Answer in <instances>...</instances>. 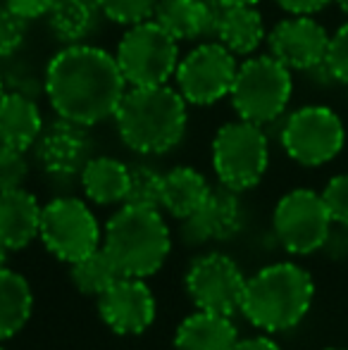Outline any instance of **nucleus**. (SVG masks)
Segmentation results:
<instances>
[{
    "mask_svg": "<svg viewBox=\"0 0 348 350\" xmlns=\"http://www.w3.org/2000/svg\"><path fill=\"white\" fill-rule=\"evenodd\" d=\"M126 88L117 57L91 43L57 51L43 77V91L55 115L81 126L112 120Z\"/></svg>",
    "mask_w": 348,
    "mask_h": 350,
    "instance_id": "nucleus-1",
    "label": "nucleus"
},
{
    "mask_svg": "<svg viewBox=\"0 0 348 350\" xmlns=\"http://www.w3.org/2000/svg\"><path fill=\"white\" fill-rule=\"evenodd\" d=\"M189 103L170 83L129 86L115 112L122 143L141 155H163L181 143L189 124Z\"/></svg>",
    "mask_w": 348,
    "mask_h": 350,
    "instance_id": "nucleus-2",
    "label": "nucleus"
},
{
    "mask_svg": "<svg viewBox=\"0 0 348 350\" xmlns=\"http://www.w3.org/2000/svg\"><path fill=\"white\" fill-rule=\"evenodd\" d=\"M315 298L310 272L296 262H274L246 279L241 308L243 317L265 334L298 327Z\"/></svg>",
    "mask_w": 348,
    "mask_h": 350,
    "instance_id": "nucleus-3",
    "label": "nucleus"
},
{
    "mask_svg": "<svg viewBox=\"0 0 348 350\" xmlns=\"http://www.w3.org/2000/svg\"><path fill=\"white\" fill-rule=\"evenodd\" d=\"M103 248L107 250L124 277H153L172 250L168 221L158 208L122 205L107 219L103 231Z\"/></svg>",
    "mask_w": 348,
    "mask_h": 350,
    "instance_id": "nucleus-4",
    "label": "nucleus"
},
{
    "mask_svg": "<svg viewBox=\"0 0 348 350\" xmlns=\"http://www.w3.org/2000/svg\"><path fill=\"white\" fill-rule=\"evenodd\" d=\"M293 96V77L286 65L267 55H251L239 65L232 86V105L239 120L272 124L286 112Z\"/></svg>",
    "mask_w": 348,
    "mask_h": 350,
    "instance_id": "nucleus-5",
    "label": "nucleus"
},
{
    "mask_svg": "<svg viewBox=\"0 0 348 350\" xmlns=\"http://www.w3.org/2000/svg\"><path fill=\"white\" fill-rule=\"evenodd\" d=\"M269 165V141L260 124L246 120L227 122L213 139V170L219 184L248 191L260 184Z\"/></svg>",
    "mask_w": 348,
    "mask_h": 350,
    "instance_id": "nucleus-6",
    "label": "nucleus"
},
{
    "mask_svg": "<svg viewBox=\"0 0 348 350\" xmlns=\"http://www.w3.org/2000/svg\"><path fill=\"white\" fill-rule=\"evenodd\" d=\"M115 57L129 86L170 83L181 60L179 41L155 19L126 27Z\"/></svg>",
    "mask_w": 348,
    "mask_h": 350,
    "instance_id": "nucleus-7",
    "label": "nucleus"
},
{
    "mask_svg": "<svg viewBox=\"0 0 348 350\" xmlns=\"http://www.w3.org/2000/svg\"><path fill=\"white\" fill-rule=\"evenodd\" d=\"M279 141L293 162L322 167L344 150L346 126L332 107L303 105L284 120Z\"/></svg>",
    "mask_w": 348,
    "mask_h": 350,
    "instance_id": "nucleus-8",
    "label": "nucleus"
},
{
    "mask_svg": "<svg viewBox=\"0 0 348 350\" xmlns=\"http://www.w3.org/2000/svg\"><path fill=\"white\" fill-rule=\"evenodd\" d=\"M38 239L57 260L72 265L103 245V231L88 203L79 198H55L43 205Z\"/></svg>",
    "mask_w": 348,
    "mask_h": 350,
    "instance_id": "nucleus-9",
    "label": "nucleus"
},
{
    "mask_svg": "<svg viewBox=\"0 0 348 350\" xmlns=\"http://www.w3.org/2000/svg\"><path fill=\"white\" fill-rule=\"evenodd\" d=\"M239 72L237 55L219 41L198 43L176 67V91L189 105L208 107L229 98Z\"/></svg>",
    "mask_w": 348,
    "mask_h": 350,
    "instance_id": "nucleus-10",
    "label": "nucleus"
},
{
    "mask_svg": "<svg viewBox=\"0 0 348 350\" xmlns=\"http://www.w3.org/2000/svg\"><path fill=\"white\" fill-rule=\"evenodd\" d=\"M272 226L284 250L291 255H310L322 250L334 221L327 212L322 193L310 189H293L279 198L272 215Z\"/></svg>",
    "mask_w": 348,
    "mask_h": 350,
    "instance_id": "nucleus-11",
    "label": "nucleus"
},
{
    "mask_svg": "<svg viewBox=\"0 0 348 350\" xmlns=\"http://www.w3.org/2000/svg\"><path fill=\"white\" fill-rule=\"evenodd\" d=\"M184 284L196 310L232 317L241 308L246 277L229 255L208 253L191 262Z\"/></svg>",
    "mask_w": 348,
    "mask_h": 350,
    "instance_id": "nucleus-12",
    "label": "nucleus"
},
{
    "mask_svg": "<svg viewBox=\"0 0 348 350\" xmlns=\"http://www.w3.org/2000/svg\"><path fill=\"white\" fill-rule=\"evenodd\" d=\"M330 31L312 14H291L267 33L269 55L291 72H308L322 65L330 48Z\"/></svg>",
    "mask_w": 348,
    "mask_h": 350,
    "instance_id": "nucleus-13",
    "label": "nucleus"
},
{
    "mask_svg": "<svg viewBox=\"0 0 348 350\" xmlns=\"http://www.w3.org/2000/svg\"><path fill=\"white\" fill-rule=\"evenodd\" d=\"M34 155L41 170L53 179H70L81 174L84 165L91 160L88 126L57 117L43 126L41 136L34 143Z\"/></svg>",
    "mask_w": 348,
    "mask_h": 350,
    "instance_id": "nucleus-14",
    "label": "nucleus"
},
{
    "mask_svg": "<svg viewBox=\"0 0 348 350\" xmlns=\"http://www.w3.org/2000/svg\"><path fill=\"white\" fill-rule=\"evenodd\" d=\"M155 295L150 286L139 277L117 279L98 298V312L103 322L120 336L144 334L155 322Z\"/></svg>",
    "mask_w": 348,
    "mask_h": 350,
    "instance_id": "nucleus-15",
    "label": "nucleus"
},
{
    "mask_svg": "<svg viewBox=\"0 0 348 350\" xmlns=\"http://www.w3.org/2000/svg\"><path fill=\"white\" fill-rule=\"evenodd\" d=\"M243 205L239 191L227 186L213 189L198 212L181 219V241L186 245H203L208 241H227L241 231Z\"/></svg>",
    "mask_w": 348,
    "mask_h": 350,
    "instance_id": "nucleus-16",
    "label": "nucleus"
},
{
    "mask_svg": "<svg viewBox=\"0 0 348 350\" xmlns=\"http://www.w3.org/2000/svg\"><path fill=\"white\" fill-rule=\"evenodd\" d=\"M217 12L213 0H158L153 19L176 41H198L215 33Z\"/></svg>",
    "mask_w": 348,
    "mask_h": 350,
    "instance_id": "nucleus-17",
    "label": "nucleus"
},
{
    "mask_svg": "<svg viewBox=\"0 0 348 350\" xmlns=\"http://www.w3.org/2000/svg\"><path fill=\"white\" fill-rule=\"evenodd\" d=\"M43 208L27 189L0 191V241L10 250H22L41 231Z\"/></svg>",
    "mask_w": 348,
    "mask_h": 350,
    "instance_id": "nucleus-18",
    "label": "nucleus"
},
{
    "mask_svg": "<svg viewBox=\"0 0 348 350\" xmlns=\"http://www.w3.org/2000/svg\"><path fill=\"white\" fill-rule=\"evenodd\" d=\"M213 36L237 57H251L263 46L267 33L256 5H232L219 8Z\"/></svg>",
    "mask_w": 348,
    "mask_h": 350,
    "instance_id": "nucleus-19",
    "label": "nucleus"
},
{
    "mask_svg": "<svg viewBox=\"0 0 348 350\" xmlns=\"http://www.w3.org/2000/svg\"><path fill=\"white\" fill-rule=\"evenodd\" d=\"M38 103L24 91H5L0 98V143L29 150L43 131Z\"/></svg>",
    "mask_w": 348,
    "mask_h": 350,
    "instance_id": "nucleus-20",
    "label": "nucleus"
},
{
    "mask_svg": "<svg viewBox=\"0 0 348 350\" xmlns=\"http://www.w3.org/2000/svg\"><path fill=\"white\" fill-rule=\"evenodd\" d=\"M239 343L237 324L229 314L196 310L176 327V350H234Z\"/></svg>",
    "mask_w": 348,
    "mask_h": 350,
    "instance_id": "nucleus-21",
    "label": "nucleus"
},
{
    "mask_svg": "<svg viewBox=\"0 0 348 350\" xmlns=\"http://www.w3.org/2000/svg\"><path fill=\"white\" fill-rule=\"evenodd\" d=\"M81 189L96 205H124L129 193L131 167L117 157H91L81 170Z\"/></svg>",
    "mask_w": 348,
    "mask_h": 350,
    "instance_id": "nucleus-22",
    "label": "nucleus"
},
{
    "mask_svg": "<svg viewBox=\"0 0 348 350\" xmlns=\"http://www.w3.org/2000/svg\"><path fill=\"white\" fill-rule=\"evenodd\" d=\"M210 184L198 170L193 167H174L163 174V198L160 210L176 219H186L193 212L200 210V205L208 200Z\"/></svg>",
    "mask_w": 348,
    "mask_h": 350,
    "instance_id": "nucleus-23",
    "label": "nucleus"
},
{
    "mask_svg": "<svg viewBox=\"0 0 348 350\" xmlns=\"http://www.w3.org/2000/svg\"><path fill=\"white\" fill-rule=\"evenodd\" d=\"M101 8L96 0H53L46 14V24L57 41L65 46L86 43L101 24Z\"/></svg>",
    "mask_w": 348,
    "mask_h": 350,
    "instance_id": "nucleus-24",
    "label": "nucleus"
},
{
    "mask_svg": "<svg viewBox=\"0 0 348 350\" xmlns=\"http://www.w3.org/2000/svg\"><path fill=\"white\" fill-rule=\"evenodd\" d=\"M34 293L19 272L0 269V341L17 336L31 317Z\"/></svg>",
    "mask_w": 348,
    "mask_h": 350,
    "instance_id": "nucleus-25",
    "label": "nucleus"
},
{
    "mask_svg": "<svg viewBox=\"0 0 348 350\" xmlns=\"http://www.w3.org/2000/svg\"><path fill=\"white\" fill-rule=\"evenodd\" d=\"M70 267L72 284L84 295H91V298H101L117 279L124 277L103 245L98 250H93V253H88L86 258L72 262Z\"/></svg>",
    "mask_w": 348,
    "mask_h": 350,
    "instance_id": "nucleus-26",
    "label": "nucleus"
},
{
    "mask_svg": "<svg viewBox=\"0 0 348 350\" xmlns=\"http://www.w3.org/2000/svg\"><path fill=\"white\" fill-rule=\"evenodd\" d=\"M163 198V174L148 165L131 167L129 193H126V205H139V208H158Z\"/></svg>",
    "mask_w": 348,
    "mask_h": 350,
    "instance_id": "nucleus-27",
    "label": "nucleus"
},
{
    "mask_svg": "<svg viewBox=\"0 0 348 350\" xmlns=\"http://www.w3.org/2000/svg\"><path fill=\"white\" fill-rule=\"evenodd\" d=\"M103 17L120 27H131V24L153 19L158 0H96Z\"/></svg>",
    "mask_w": 348,
    "mask_h": 350,
    "instance_id": "nucleus-28",
    "label": "nucleus"
},
{
    "mask_svg": "<svg viewBox=\"0 0 348 350\" xmlns=\"http://www.w3.org/2000/svg\"><path fill=\"white\" fill-rule=\"evenodd\" d=\"M29 176L27 150L0 143V191L22 189Z\"/></svg>",
    "mask_w": 348,
    "mask_h": 350,
    "instance_id": "nucleus-29",
    "label": "nucleus"
},
{
    "mask_svg": "<svg viewBox=\"0 0 348 350\" xmlns=\"http://www.w3.org/2000/svg\"><path fill=\"white\" fill-rule=\"evenodd\" d=\"M27 19L14 14L8 5H0V60L17 55L27 38Z\"/></svg>",
    "mask_w": 348,
    "mask_h": 350,
    "instance_id": "nucleus-30",
    "label": "nucleus"
},
{
    "mask_svg": "<svg viewBox=\"0 0 348 350\" xmlns=\"http://www.w3.org/2000/svg\"><path fill=\"white\" fill-rule=\"evenodd\" d=\"M322 200H325L332 221L348 229V174L332 176L322 191Z\"/></svg>",
    "mask_w": 348,
    "mask_h": 350,
    "instance_id": "nucleus-31",
    "label": "nucleus"
},
{
    "mask_svg": "<svg viewBox=\"0 0 348 350\" xmlns=\"http://www.w3.org/2000/svg\"><path fill=\"white\" fill-rule=\"evenodd\" d=\"M325 65H327V70L334 74L336 81L348 86V22L341 24V27L332 33Z\"/></svg>",
    "mask_w": 348,
    "mask_h": 350,
    "instance_id": "nucleus-32",
    "label": "nucleus"
},
{
    "mask_svg": "<svg viewBox=\"0 0 348 350\" xmlns=\"http://www.w3.org/2000/svg\"><path fill=\"white\" fill-rule=\"evenodd\" d=\"M3 5H8L14 14H19L22 19L31 22V19H46L48 10H51L53 0H3Z\"/></svg>",
    "mask_w": 348,
    "mask_h": 350,
    "instance_id": "nucleus-33",
    "label": "nucleus"
},
{
    "mask_svg": "<svg viewBox=\"0 0 348 350\" xmlns=\"http://www.w3.org/2000/svg\"><path fill=\"white\" fill-rule=\"evenodd\" d=\"M322 253H327L332 260H344L348 258V229L346 226L334 224L327 236L325 245H322Z\"/></svg>",
    "mask_w": 348,
    "mask_h": 350,
    "instance_id": "nucleus-34",
    "label": "nucleus"
},
{
    "mask_svg": "<svg viewBox=\"0 0 348 350\" xmlns=\"http://www.w3.org/2000/svg\"><path fill=\"white\" fill-rule=\"evenodd\" d=\"M274 3L282 10H286L289 14H315L334 0H274Z\"/></svg>",
    "mask_w": 348,
    "mask_h": 350,
    "instance_id": "nucleus-35",
    "label": "nucleus"
},
{
    "mask_svg": "<svg viewBox=\"0 0 348 350\" xmlns=\"http://www.w3.org/2000/svg\"><path fill=\"white\" fill-rule=\"evenodd\" d=\"M234 350H282V348H279V343L274 341V338L260 334V336L239 338V343H237V348H234Z\"/></svg>",
    "mask_w": 348,
    "mask_h": 350,
    "instance_id": "nucleus-36",
    "label": "nucleus"
},
{
    "mask_svg": "<svg viewBox=\"0 0 348 350\" xmlns=\"http://www.w3.org/2000/svg\"><path fill=\"white\" fill-rule=\"evenodd\" d=\"M217 8H232V5H258L260 0H213Z\"/></svg>",
    "mask_w": 348,
    "mask_h": 350,
    "instance_id": "nucleus-37",
    "label": "nucleus"
},
{
    "mask_svg": "<svg viewBox=\"0 0 348 350\" xmlns=\"http://www.w3.org/2000/svg\"><path fill=\"white\" fill-rule=\"evenodd\" d=\"M8 253H10V248L0 241V269L8 267Z\"/></svg>",
    "mask_w": 348,
    "mask_h": 350,
    "instance_id": "nucleus-38",
    "label": "nucleus"
},
{
    "mask_svg": "<svg viewBox=\"0 0 348 350\" xmlns=\"http://www.w3.org/2000/svg\"><path fill=\"white\" fill-rule=\"evenodd\" d=\"M334 3L339 5V10H341V12L346 14V17H348V0H334Z\"/></svg>",
    "mask_w": 348,
    "mask_h": 350,
    "instance_id": "nucleus-39",
    "label": "nucleus"
},
{
    "mask_svg": "<svg viewBox=\"0 0 348 350\" xmlns=\"http://www.w3.org/2000/svg\"><path fill=\"white\" fill-rule=\"evenodd\" d=\"M5 91H8V86H5V77H3V72H0V98L5 96Z\"/></svg>",
    "mask_w": 348,
    "mask_h": 350,
    "instance_id": "nucleus-40",
    "label": "nucleus"
},
{
    "mask_svg": "<svg viewBox=\"0 0 348 350\" xmlns=\"http://www.w3.org/2000/svg\"><path fill=\"white\" fill-rule=\"evenodd\" d=\"M325 350H346V348H325Z\"/></svg>",
    "mask_w": 348,
    "mask_h": 350,
    "instance_id": "nucleus-41",
    "label": "nucleus"
},
{
    "mask_svg": "<svg viewBox=\"0 0 348 350\" xmlns=\"http://www.w3.org/2000/svg\"><path fill=\"white\" fill-rule=\"evenodd\" d=\"M0 350H5V348H3V346H0Z\"/></svg>",
    "mask_w": 348,
    "mask_h": 350,
    "instance_id": "nucleus-42",
    "label": "nucleus"
}]
</instances>
